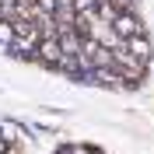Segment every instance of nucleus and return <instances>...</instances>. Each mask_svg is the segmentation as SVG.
<instances>
[{
  "mask_svg": "<svg viewBox=\"0 0 154 154\" xmlns=\"http://www.w3.org/2000/svg\"><path fill=\"white\" fill-rule=\"evenodd\" d=\"M109 25H112L116 35H123V38L137 35V32H144V28H140V18H137V11H130V7H116L112 18H109Z\"/></svg>",
  "mask_w": 154,
  "mask_h": 154,
  "instance_id": "obj_1",
  "label": "nucleus"
},
{
  "mask_svg": "<svg viewBox=\"0 0 154 154\" xmlns=\"http://www.w3.org/2000/svg\"><path fill=\"white\" fill-rule=\"evenodd\" d=\"M35 60H38V63H46V67H60V63H63V49H60L56 32H49V35L38 38V46H35Z\"/></svg>",
  "mask_w": 154,
  "mask_h": 154,
  "instance_id": "obj_2",
  "label": "nucleus"
},
{
  "mask_svg": "<svg viewBox=\"0 0 154 154\" xmlns=\"http://www.w3.org/2000/svg\"><path fill=\"white\" fill-rule=\"evenodd\" d=\"M123 46H126V53H130L133 60H140V63H151V53H154V49H151V38H147L144 32L130 35V38L123 42Z\"/></svg>",
  "mask_w": 154,
  "mask_h": 154,
  "instance_id": "obj_3",
  "label": "nucleus"
},
{
  "mask_svg": "<svg viewBox=\"0 0 154 154\" xmlns=\"http://www.w3.org/2000/svg\"><path fill=\"white\" fill-rule=\"evenodd\" d=\"M70 4H74V11L81 18H95L98 14V0H70Z\"/></svg>",
  "mask_w": 154,
  "mask_h": 154,
  "instance_id": "obj_4",
  "label": "nucleus"
},
{
  "mask_svg": "<svg viewBox=\"0 0 154 154\" xmlns=\"http://www.w3.org/2000/svg\"><path fill=\"white\" fill-rule=\"evenodd\" d=\"M11 42H14V21L0 18V49H11Z\"/></svg>",
  "mask_w": 154,
  "mask_h": 154,
  "instance_id": "obj_5",
  "label": "nucleus"
},
{
  "mask_svg": "<svg viewBox=\"0 0 154 154\" xmlns=\"http://www.w3.org/2000/svg\"><path fill=\"white\" fill-rule=\"evenodd\" d=\"M35 7H38V11H46V14H56L60 0H35Z\"/></svg>",
  "mask_w": 154,
  "mask_h": 154,
  "instance_id": "obj_6",
  "label": "nucleus"
}]
</instances>
